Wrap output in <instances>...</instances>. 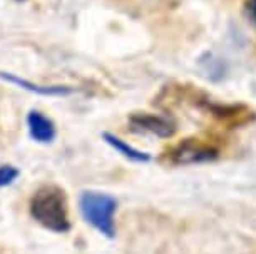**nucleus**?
<instances>
[{
    "label": "nucleus",
    "mask_w": 256,
    "mask_h": 254,
    "mask_svg": "<svg viewBox=\"0 0 256 254\" xmlns=\"http://www.w3.org/2000/svg\"><path fill=\"white\" fill-rule=\"evenodd\" d=\"M0 79L10 82L14 85H18L20 89H26L28 92L38 94V95H46V97H66V95L74 94V89L67 87V85H38L28 80L17 77V75L10 74V72H2L0 70Z\"/></svg>",
    "instance_id": "6"
},
{
    "label": "nucleus",
    "mask_w": 256,
    "mask_h": 254,
    "mask_svg": "<svg viewBox=\"0 0 256 254\" xmlns=\"http://www.w3.org/2000/svg\"><path fill=\"white\" fill-rule=\"evenodd\" d=\"M28 211H30L32 218L36 219V223L52 233L66 234L70 231L67 196L66 191L60 189L59 186H40L32 194Z\"/></svg>",
    "instance_id": "1"
},
{
    "label": "nucleus",
    "mask_w": 256,
    "mask_h": 254,
    "mask_svg": "<svg viewBox=\"0 0 256 254\" xmlns=\"http://www.w3.org/2000/svg\"><path fill=\"white\" fill-rule=\"evenodd\" d=\"M20 176V171L12 164H2L0 166V188H7L14 184L17 177Z\"/></svg>",
    "instance_id": "8"
},
{
    "label": "nucleus",
    "mask_w": 256,
    "mask_h": 254,
    "mask_svg": "<svg viewBox=\"0 0 256 254\" xmlns=\"http://www.w3.org/2000/svg\"><path fill=\"white\" fill-rule=\"evenodd\" d=\"M28 134L38 144H50L57 137V127L52 119L38 111H30L27 114Z\"/></svg>",
    "instance_id": "5"
},
{
    "label": "nucleus",
    "mask_w": 256,
    "mask_h": 254,
    "mask_svg": "<svg viewBox=\"0 0 256 254\" xmlns=\"http://www.w3.org/2000/svg\"><path fill=\"white\" fill-rule=\"evenodd\" d=\"M102 139L109 144L110 147H112L114 151H118L119 154H122L126 159H129L132 162H149L151 161V154H148V152H142V151L136 149V147L129 146L128 142H124L122 139H119L118 136H114V134L102 132Z\"/></svg>",
    "instance_id": "7"
},
{
    "label": "nucleus",
    "mask_w": 256,
    "mask_h": 254,
    "mask_svg": "<svg viewBox=\"0 0 256 254\" xmlns=\"http://www.w3.org/2000/svg\"><path fill=\"white\" fill-rule=\"evenodd\" d=\"M208 60L201 59V65H206V72H210V75L212 77V74H218V77H223V64L220 59H212L211 54H206Z\"/></svg>",
    "instance_id": "9"
},
{
    "label": "nucleus",
    "mask_w": 256,
    "mask_h": 254,
    "mask_svg": "<svg viewBox=\"0 0 256 254\" xmlns=\"http://www.w3.org/2000/svg\"><path fill=\"white\" fill-rule=\"evenodd\" d=\"M244 10L248 13V17L254 22L256 25V0H246L244 2Z\"/></svg>",
    "instance_id": "10"
},
{
    "label": "nucleus",
    "mask_w": 256,
    "mask_h": 254,
    "mask_svg": "<svg viewBox=\"0 0 256 254\" xmlns=\"http://www.w3.org/2000/svg\"><path fill=\"white\" fill-rule=\"evenodd\" d=\"M18 2H24V0H18Z\"/></svg>",
    "instance_id": "11"
},
{
    "label": "nucleus",
    "mask_w": 256,
    "mask_h": 254,
    "mask_svg": "<svg viewBox=\"0 0 256 254\" xmlns=\"http://www.w3.org/2000/svg\"><path fill=\"white\" fill-rule=\"evenodd\" d=\"M129 124L134 131L149 132L152 136L168 139L172 137L176 132V124L168 117L156 116V114H148V112H136L129 117Z\"/></svg>",
    "instance_id": "4"
},
{
    "label": "nucleus",
    "mask_w": 256,
    "mask_h": 254,
    "mask_svg": "<svg viewBox=\"0 0 256 254\" xmlns=\"http://www.w3.org/2000/svg\"><path fill=\"white\" fill-rule=\"evenodd\" d=\"M116 209H118V201L110 194L84 191L79 198V211L84 221L109 239L116 236Z\"/></svg>",
    "instance_id": "2"
},
{
    "label": "nucleus",
    "mask_w": 256,
    "mask_h": 254,
    "mask_svg": "<svg viewBox=\"0 0 256 254\" xmlns=\"http://www.w3.org/2000/svg\"><path fill=\"white\" fill-rule=\"evenodd\" d=\"M220 151L216 147L204 144L198 139H186L169 152L171 164L174 166H191V164H202V162H211L218 159Z\"/></svg>",
    "instance_id": "3"
}]
</instances>
